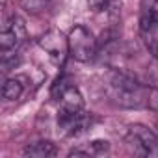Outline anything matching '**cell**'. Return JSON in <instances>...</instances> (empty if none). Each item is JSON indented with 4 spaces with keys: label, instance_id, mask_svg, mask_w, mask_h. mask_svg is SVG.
<instances>
[{
    "label": "cell",
    "instance_id": "7a4b0ae2",
    "mask_svg": "<svg viewBox=\"0 0 158 158\" xmlns=\"http://www.w3.org/2000/svg\"><path fill=\"white\" fill-rule=\"evenodd\" d=\"M69 54L76 60V61H82V63H88V61H93L95 56H97V39L95 35L82 24H76L69 35Z\"/></svg>",
    "mask_w": 158,
    "mask_h": 158
},
{
    "label": "cell",
    "instance_id": "277c9868",
    "mask_svg": "<svg viewBox=\"0 0 158 158\" xmlns=\"http://www.w3.org/2000/svg\"><path fill=\"white\" fill-rule=\"evenodd\" d=\"M26 39V24L19 15H11L0 30V52H13Z\"/></svg>",
    "mask_w": 158,
    "mask_h": 158
},
{
    "label": "cell",
    "instance_id": "ba28073f",
    "mask_svg": "<svg viewBox=\"0 0 158 158\" xmlns=\"http://www.w3.org/2000/svg\"><path fill=\"white\" fill-rule=\"evenodd\" d=\"M56 152L58 149L52 141H37L23 151L24 156H32V158H48V156H56Z\"/></svg>",
    "mask_w": 158,
    "mask_h": 158
},
{
    "label": "cell",
    "instance_id": "5b68a950",
    "mask_svg": "<svg viewBox=\"0 0 158 158\" xmlns=\"http://www.w3.org/2000/svg\"><path fill=\"white\" fill-rule=\"evenodd\" d=\"M39 47L45 50V54L56 67H61L65 63V58L69 54V39L60 30H48L39 39Z\"/></svg>",
    "mask_w": 158,
    "mask_h": 158
},
{
    "label": "cell",
    "instance_id": "8992f818",
    "mask_svg": "<svg viewBox=\"0 0 158 158\" xmlns=\"http://www.w3.org/2000/svg\"><path fill=\"white\" fill-rule=\"evenodd\" d=\"M139 34L147 47V50L158 58V8L147 6L139 17Z\"/></svg>",
    "mask_w": 158,
    "mask_h": 158
},
{
    "label": "cell",
    "instance_id": "7c38bea8",
    "mask_svg": "<svg viewBox=\"0 0 158 158\" xmlns=\"http://www.w3.org/2000/svg\"><path fill=\"white\" fill-rule=\"evenodd\" d=\"M149 108H152V110L158 114V89H151V95H149Z\"/></svg>",
    "mask_w": 158,
    "mask_h": 158
},
{
    "label": "cell",
    "instance_id": "30bf717a",
    "mask_svg": "<svg viewBox=\"0 0 158 158\" xmlns=\"http://www.w3.org/2000/svg\"><path fill=\"white\" fill-rule=\"evenodd\" d=\"M115 0H88V8L93 11V13H101L104 10H108Z\"/></svg>",
    "mask_w": 158,
    "mask_h": 158
},
{
    "label": "cell",
    "instance_id": "52a82bcc",
    "mask_svg": "<svg viewBox=\"0 0 158 158\" xmlns=\"http://www.w3.org/2000/svg\"><path fill=\"white\" fill-rule=\"evenodd\" d=\"M110 151V143L106 139H95L89 141L86 147H76L69 152V156H101Z\"/></svg>",
    "mask_w": 158,
    "mask_h": 158
},
{
    "label": "cell",
    "instance_id": "6da1fadb",
    "mask_svg": "<svg viewBox=\"0 0 158 158\" xmlns=\"http://www.w3.org/2000/svg\"><path fill=\"white\" fill-rule=\"evenodd\" d=\"M106 95L108 99L127 110H138L143 106H149V95L151 89L134 80L132 76L123 73H112L106 80Z\"/></svg>",
    "mask_w": 158,
    "mask_h": 158
},
{
    "label": "cell",
    "instance_id": "8fae6325",
    "mask_svg": "<svg viewBox=\"0 0 158 158\" xmlns=\"http://www.w3.org/2000/svg\"><path fill=\"white\" fill-rule=\"evenodd\" d=\"M19 2L26 11H37L47 4V0H19Z\"/></svg>",
    "mask_w": 158,
    "mask_h": 158
},
{
    "label": "cell",
    "instance_id": "9c48e42d",
    "mask_svg": "<svg viewBox=\"0 0 158 158\" xmlns=\"http://www.w3.org/2000/svg\"><path fill=\"white\" fill-rule=\"evenodd\" d=\"M23 93H24V84H23L21 76L8 78L4 82V86H2V97L6 101H19Z\"/></svg>",
    "mask_w": 158,
    "mask_h": 158
},
{
    "label": "cell",
    "instance_id": "3957f363",
    "mask_svg": "<svg viewBox=\"0 0 158 158\" xmlns=\"http://www.w3.org/2000/svg\"><path fill=\"white\" fill-rule=\"evenodd\" d=\"M127 143L139 156H158V136L145 125H130Z\"/></svg>",
    "mask_w": 158,
    "mask_h": 158
}]
</instances>
